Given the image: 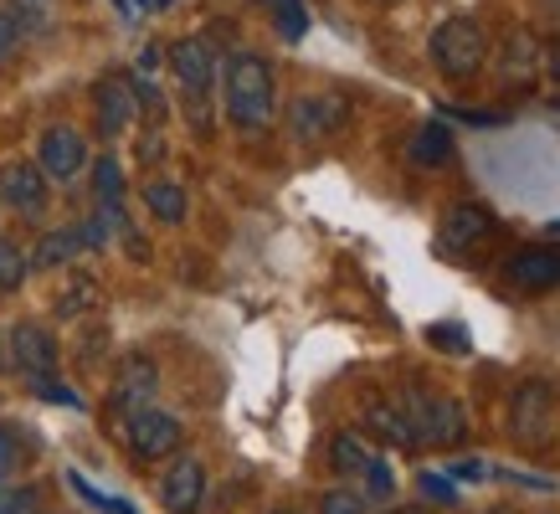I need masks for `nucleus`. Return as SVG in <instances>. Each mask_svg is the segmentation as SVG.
<instances>
[{
	"instance_id": "f257e3e1",
	"label": "nucleus",
	"mask_w": 560,
	"mask_h": 514,
	"mask_svg": "<svg viewBox=\"0 0 560 514\" xmlns=\"http://www.w3.org/2000/svg\"><path fill=\"white\" fill-rule=\"evenodd\" d=\"M221 98H226V119L237 129H268L272 108H278V78L272 62L257 51H237L221 68Z\"/></svg>"
},
{
	"instance_id": "f03ea898",
	"label": "nucleus",
	"mask_w": 560,
	"mask_h": 514,
	"mask_svg": "<svg viewBox=\"0 0 560 514\" xmlns=\"http://www.w3.org/2000/svg\"><path fill=\"white\" fill-rule=\"evenodd\" d=\"M483 57H489V36H483V26H478L474 16H447L438 32H432V62H438L447 78H458V83L478 78Z\"/></svg>"
},
{
	"instance_id": "7ed1b4c3",
	"label": "nucleus",
	"mask_w": 560,
	"mask_h": 514,
	"mask_svg": "<svg viewBox=\"0 0 560 514\" xmlns=\"http://www.w3.org/2000/svg\"><path fill=\"white\" fill-rule=\"evenodd\" d=\"M171 72H175V83H180V93H186V103L201 114L206 93H211V83L221 78V62H217V51H211V42L180 36L171 47Z\"/></svg>"
},
{
	"instance_id": "20e7f679",
	"label": "nucleus",
	"mask_w": 560,
	"mask_h": 514,
	"mask_svg": "<svg viewBox=\"0 0 560 514\" xmlns=\"http://www.w3.org/2000/svg\"><path fill=\"white\" fill-rule=\"evenodd\" d=\"M5 350H11V365H16L21 376H32V381H51V376H57V360H62V350H57V340H51L47 325H36V319H16V325H11Z\"/></svg>"
},
{
	"instance_id": "39448f33",
	"label": "nucleus",
	"mask_w": 560,
	"mask_h": 514,
	"mask_svg": "<svg viewBox=\"0 0 560 514\" xmlns=\"http://www.w3.org/2000/svg\"><path fill=\"white\" fill-rule=\"evenodd\" d=\"M154 392H160V365L150 355H124L108 381V407L119 417H135V411L154 407Z\"/></svg>"
},
{
	"instance_id": "423d86ee",
	"label": "nucleus",
	"mask_w": 560,
	"mask_h": 514,
	"mask_svg": "<svg viewBox=\"0 0 560 514\" xmlns=\"http://www.w3.org/2000/svg\"><path fill=\"white\" fill-rule=\"evenodd\" d=\"M556 422V386L550 381H525L510 401V432L520 443H545Z\"/></svg>"
},
{
	"instance_id": "0eeeda50",
	"label": "nucleus",
	"mask_w": 560,
	"mask_h": 514,
	"mask_svg": "<svg viewBox=\"0 0 560 514\" xmlns=\"http://www.w3.org/2000/svg\"><path fill=\"white\" fill-rule=\"evenodd\" d=\"M88 165V139L72 124H51L47 135L36 139V171L47 180H72Z\"/></svg>"
},
{
	"instance_id": "6e6552de",
	"label": "nucleus",
	"mask_w": 560,
	"mask_h": 514,
	"mask_svg": "<svg viewBox=\"0 0 560 514\" xmlns=\"http://www.w3.org/2000/svg\"><path fill=\"white\" fill-rule=\"evenodd\" d=\"M345 119H350V103L340 98V93H299L289 108V124H293V135L299 139H329V135H340Z\"/></svg>"
},
{
	"instance_id": "1a4fd4ad",
	"label": "nucleus",
	"mask_w": 560,
	"mask_h": 514,
	"mask_svg": "<svg viewBox=\"0 0 560 514\" xmlns=\"http://www.w3.org/2000/svg\"><path fill=\"white\" fill-rule=\"evenodd\" d=\"M0 201L11 206L16 217H42L51 201L47 175L36 171V160H5L0 165Z\"/></svg>"
},
{
	"instance_id": "9d476101",
	"label": "nucleus",
	"mask_w": 560,
	"mask_h": 514,
	"mask_svg": "<svg viewBox=\"0 0 560 514\" xmlns=\"http://www.w3.org/2000/svg\"><path fill=\"white\" fill-rule=\"evenodd\" d=\"M124 428H129V447H135V458L154 463V458H171L175 447H180V422H175L171 411L160 407H144L135 417H124Z\"/></svg>"
},
{
	"instance_id": "9b49d317",
	"label": "nucleus",
	"mask_w": 560,
	"mask_h": 514,
	"mask_svg": "<svg viewBox=\"0 0 560 514\" xmlns=\"http://www.w3.org/2000/svg\"><path fill=\"white\" fill-rule=\"evenodd\" d=\"M493 211L478 201H458L447 217H442V247L447 253H468V247H483L493 237Z\"/></svg>"
},
{
	"instance_id": "f8f14e48",
	"label": "nucleus",
	"mask_w": 560,
	"mask_h": 514,
	"mask_svg": "<svg viewBox=\"0 0 560 514\" xmlns=\"http://www.w3.org/2000/svg\"><path fill=\"white\" fill-rule=\"evenodd\" d=\"M160 504L171 514H196L206 504V468L196 458H175L160 479Z\"/></svg>"
},
{
	"instance_id": "ddd939ff",
	"label": "nucleus",
	"mask_w": 560,
	"mask_h": 514,
	"mask_svg": "<svg viewBox=\"0 0 560 514\" xmlns=\"http://www.w3.org/2000/svg\"><path fill=\"white\" fill-rule=\"evenodd\" d=\"M93 108H98V135L119 139L139 119V98H135V87H129V78H103L93 87Z\"/></svg>"
},
{
	"instance_id": "4468645a",
	"label": "nucleus",
	"mask_w": 560,
	"mask_h": 514,
	"mask_svg": "<svg viewBox=\"0 0 560 514\" xmlns=\"http://www.w3.org/2000/svg\"><path fill=\"white\" fill-rule=\"evenodd\" d=\"M504 283H510V289H525V293L556 289L560 283V253H545V247L514 253L510 262H504Z\"/></svg>"
},
{
	"instance_id": "2eb2a0df",
	"label": "nucleus",
	"mask_w": 560,
	"mask_h": 514,
	"mask_svg": "<svg viewBox=\"0 0 560 514\" xmlns=\"http://www.w3.org/2000/svg\"><path fill=\"white\" fill-rule=\"evenodd\" d=\"M98 304H103L98 278L93 273H68L62 278V289H57V299H51V314H57V319H88Z\"/></svg>"
},
{
	"instance_id": "dca6fc26",
	"label": "nucleus",
	"mask_w": 560,
	"mask_h": 514,
	"mask_svg": "<svg viewBox=\"0 0 560 514\" xmlns=\"http://www.w3.org/2000/svg\"><path fill=\"white\" fill-rule=\"evenodd\" d=\"M463 432H468V411H463V401H453V396H438V401H432V417H427L422 443L458 447Z\"/></svg>"
},
{
	"instance_id": "f3484780",
	"label": "nucleus",
	"mask_w": 560,
	"mask_h": 514,
	"mask_svg": "<svg viewBox=\"0 0 560 514\" xmlns=\"http://www.w3.org/2000/svg\"><path fill=\"white\" fill-rule=\"evenodd\" d=\"M83 226H57V232H47V237L36 242L32 253V268H42V273H51V268H68L72 257L83 253Z\"/></svg>"
},
{
	"instance_id": "a211bd4d",
	"label": "nucleus",
	"mask_w": 560,
	"mask_h": 514,
	"mask_svg": "<svg viewBox=\"0 0 560 514\" xmlns=\"http://www.w3.org/2000/svg\"><path fill=\"white\" fill-rule=\"evenodd\" d=\"M365 428H371L386 447H417V432H411L407 411L390 407V401H371V407H365Z\"/></svg>"
},
{
	"instance_id": "6ab92c4d",
	"label": "nucleus",
	"mask_w": 560,
	"mask_h": 514,
	"mask_svg": "<svg viewBox=\"0 0 560 514\" xmlns=\"http://www.w3.org/2000/svg\"><path fill=\"white\" fill-rule=\"evenodd\" d=\"M144 206H150L154 222H171V226H180L190 211L186 186H175V180H150V186H144Z\"/></svg>"
},
{
	"instance_id": "aec40b11",
	"label": "nucleus",
	"mask_w": 560,
	"mask_h": 514,
	"mask_svg": "<svg viewBox=\"0 0 560 514\" xmlns=\"http://www.w3.org/2000/svg\"><path fill=\"white\" fill-rule=\"evenodd\" d=\"M453 160V135L442 129V124H422L417 135H411V165H422V171H438Z\"/></svg>"
},
{
	"instance_id": "412c9836",
	"label": "nucleus",
	"mask_w": 560,
	"mask_h": 514,
	"mask_svg": "<svg viewBox=\"0 0 560 514\" xmlns=\"http://www.w3.org/2000/svg\"><path fill=\"white\" fill-rule=\"evenodd\" d=\"M499 62H504V78H520V83H529V78H535V62H540V47H535V36L529 32H514L510 42H504V57H499Z\"/></svg>"
},
{
	"instance_id": "4be33fe9",
	"label": "nucleus",
	"mask_w": 560,
	"mask_h": 514,
	"mask_svg": "<svg viewBox=\"0 0 560 514\" xmlns=\"http://www.w3.org/2000/svg\"><path fill=\"white\" fill-rule=\"evenodd\" d=\"M329 458H335V468L340 474H350V479H360L365 468H371V447H365V437L360 432H335V443H329Z\"/></svg>"
},
{
	"instance_id": "5701e85b",
	"label": "nucleus",
	"mask_w": 560,
	"mask_h": 514,
	"mask_svg": "<svg viewBox=\"0 0 560 514\" xmlns=\"http://www.w3.org/2000/svg\"><path fill=\"white\" fill-rule=\"evenodd\" d=\"M26 273H32V257H26V247H21L16 237H5V232H0V289H5V293L26 289Z\"/></svg>"
},
{
	"instance_id": "b1692460",
	"label": "nucleus",
	"mask_w": 560,
	"mask_h": 514,
	"mask_svg": "<svg viewBox=\"0 0 560 514\" xmlns=\"http://www.w3.org/2000/svg\"><path fill=\"white\" fill-rule=\"evenodd\" d=\"M93 190H98V211H119L124 206V171L114 154H103L93 165Z\"/></svg>"
},
{
	"instance_id": "393cba45",
	"label": "nucleus",
	"mask_w": 560,
	"mask_h": 514,
	"mask_svg": "<svg viewBox=\"0 0 560 514\" xmlns=\"http://www.w3.org/2000/svg\"><path fill=\"white\" fill-rule=\"evenodd\" d=\"M262 5H268V16H272V26H278V36H283V42H304V36H308L304 0H262Z\"/></svg>"
},
{
	"instance_id": "a878e982",
	"label": "nucleus",
	"mask_w": 560,
	"mask_h": 514,
	"mask_svg": "<svg viewBox=\"0 0 560 514\" xmlns=\"http://www.w3.org/2000/svg\"><path fill=\"white\" fill-rule=\"evenodd\" d=\"M26 32H32V21L21 16L16 5H0V62L21 47V36H26Z\"/></svg>"
},
{
	"instance_id": "bb28decb",
	"label": "nucleus",
	"mask_w": 560,
	"mask_h": 514,
	"mask_svg": "<svg viewBox=\"0 0 560 514\" xmlns=\"http://www.w3.org/2000/svg\"><path fill=\"white\" fill-rule=\"evenodd\" d=\"M360 479H365V499H390L396 494V474H390L386 458H371V468H365Z\"/></svg>"
},
{
	"instance_id": "cd10ccee",
	"label": "nucleus",
	"mask_w": 560,
	"mask_h": 514,
	"mask_svg": "<svg viewBox=\"0 0 560 514\" xmlns=\"http://www.w3.org/2000/svg\"><path fill=\"white\" fill-rule=\"evenodd\" d=\"M319 514H371V510H365V494H355V489H329L319 499Z\"/></svg>"
},
{
	"instance_id": "c85d7f7f",
	"label": "nucleus",
	"mask_w": 560,
	"mask_h": 514,
	"mask_svg": "<svg viewBox=\"0 0 560 514\" xmlns=\"http://www.w3.org/2000/svg\"><path fill=\"white\" fill-rule=\"evenodd\" d=\"M16 463H21V437L11 428H0V489H5V479L16 474Z\"/></svg>"
},
{
	"instance_id": "c756f323",
	"label": "nucleus",
	"mask_w": 560,
	"mask_h": 514,
	"mask_svg": "<svg viewBox=\"0 0 560 514\" xmlns=\"http://www.w3.org/2000/svg\"><path fill=\"white\" fill-rule=\"evenodd\" d=\"M36 510V489L21 483V489H0V514H32Z\"/></svg>"
},
{
	"instance_id": "7c9ffc66",
	"label": "nucleus",
	"mask_w": 560,
	"mask_h": 514,
	"mask_svg": "<svg viewBox=\"0 0 560 514\" xmlns=\"http://www.w3.org/2000/svg\"><path fill=\"white\" fill-rule=\"evenodd\" d=\"M417 483H422L427 499H438V504H458V489H453V479H442V474H432V468H427Z\"/></svg>"
},
{
	"instance_id": "2f4dec72",
	"label": "nucleus",
	"mask_w": 560,
	"mask_h": 514,
	"mask_svg": "<svg viewBox=\"0 0 560 514\" xmlns=\"http://www.w3.org/2000/svg\"><path fill=\"white\" fill-rule=\"evenodd\" d=\"M68 479H72V489H78V494H83L88 504H98V510H108V514H135L129 504H119V499H108V494H98V489H88L83 474H68Z\"/></svg>"
},
{
	"instance_id": "473e14b6",
	"label": "nucleus",
	"mask_w": 560,
	"mask_h": 514,
	"mask_svg": "<svg viewBox=\"0 0 560 514\" xmlns=\"http://www.w3.org/2000/svg\"><path fill=\"white\" fill-rule=\"evenodd\" d=\"M175 0H124V11H171Z\"/></svg>"
},
{
	"instance_id": "72a5a7b5",
	"label": "nucleus",
	"mask_w": 560,
	"mask_h": 514,
	"mask_svg": "<svg viewBox=\"0 0 560 514\" xmlns=\"http://www.w3.org/2000/svg\"><path fill=\"white\" fill-rule=\"evenodd\" d=\"M432 340L447 344V350H463V335H458V329H432Z\"/></svg>"
},
{
	"instance_id": "f704fd0d",
	"label": "nucleus",
	"mask_w": 560,
	"mask_h": 514,
	"mask_svg": "<svg viewBox=\"0 0 560 514\" xmlns=\"http://www.w3.org/2000/svg\"><path fill=\"white\" fill-rule=\"evenodd\" d=\"M386 514H427V510H417V504H401V510H386Z\"/></svg>"
},
{
	"instance_id": "c9c22d12",
	"label": "nucleus",
	"mask_w": 560,
	"mask_h": 514,
	"mask_svg": "<svg viewBox=\"0 0 560 514\" xmlns=\"http://www.w3.org/2000/svg\"><path fill=\"white\" fill-rule=\"evenodd\" d=\"M483 514H514V510H510V504H493V510H483Z\"/></svg>"
},
{
	"instance_id": "e433bc0d",
	"label": "nucleus",
	"mask_w": 560,
	"mask_h": 514,
	"mask_svg": "<svg viewBox=\"0 0 560 514\" xmlns=\"http://www.w3.org/2000/svg\"><path fill=\"white\" fill-rule=\"evenodd\" d=\"M0 371H5V344H0Z\"/></svg>"
},
{
	"instance_id": "4c0bfd02",
	"label": "nucleus",
	"mask_w": 560,
	"mask_h": 514,
	"mask_svg": "<svg viewBox=\"0 0 560 514\" xmlns=\"http://www.w3.org/2000/svg\"><path fill=\"white\" fill-rule=\"evenodd\" d=\"M272 514H293V510H272Z\"/></svg>"
},
{
	"instance_id": "58836bf2",
	"label": "nucleus",
	"mask_w": 560,
	"mask_h": 514,
	"mask_svg": "<svg viewBox=\"0 0 560 514\" xmlns=\"http://www.w3.org/2000/svg\"><path fill=\"white\" fill-rule=\"evenodd\" d=\"M32 5H47V0H32Z\"/></svg>"
},
{
	"instance_id": "ea45409f",
	"label": "nucleus",
	"mask_w": 560,
	"mask_h": 514,
	"mask_svg": "<svg viewBox=\"0 0 560 514\" xmlns=\"http://www.w3.org/2000/svg\"><path fill=\"white\" fill-rule=\"evenodd\" d=\"M556 78H560V62H556Z\"/></svg>"
}]
</instances>
